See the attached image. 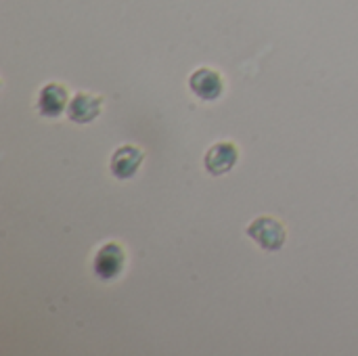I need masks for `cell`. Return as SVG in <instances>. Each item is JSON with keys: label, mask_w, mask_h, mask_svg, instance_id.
I'll return each instance as SVG.
<instances>
[{"label": "cell", "mask_w": 358, "mask_h": 356, "mask_svg": "<svg viewBox=\"0 0 358 356\" xmlns=\"http://www.w3.org/2000/svg\"><path fill=\"white\" fill-rule=\"evenodd\" d=\"M189 86L191 90L203 99V101H214L222 94V76L210 67H201V69H195L189 78Z\"/></svg>", "instance_id": "obj_4"}, {"label": "cell", "mask_w": 358, "mask_h": 356, "mask_svg": "<svg viewBox=\"0 0 358 356\" xmlns=\"http://www.w3.org/2000/svg\"><path fill=\"white\" fill-rule=\"evenodd\" d=\"M237 147L233 143H216L208 149L206 157H203V166L212 176H222L227 174L235 164H237Z\"/></svg>", "instance_id": "obj_2"}, {"label": "cell", "mask_w": 358, "mask_h": 356, "mask_svg": "<svg viewBox=\"0 0 358 356\" xmlns=\"http://www.w3.org/2000/svg\"><path fill=\"white\" fill-rule=\"evenodd\" d=\"M248 235L266 252H277L283 248L285 239H287V233H285V227L275 220V218H256L250 227H248Z\"/></svg>", "instance_id": "obj_1"}, {"label": "cell", "mask_w": 358, "mask_h": 356, "mask_svg": "<svg viewBox=\"0 0 358 356\" xmlns=\"http://www.w3.org/2000/svg\"><path fill=\"white\" fill-rule=\"evenodd\" d=\"M124 269V250L117 243H107L96 252L94 258V275L103 281L115 279Z\"/></svg>", "instance_id": "obj_3"}, {"label": "cell", "mask_w": 358, "mask_h": 356, "mask_svg": "<svg viewBox=\"0 0 358 356\" xmlns=\"http://www.w3.org/2000/svg\"><path fill=\"white\" fill-rule=\"evenodd\" d=\"M67 105V90L61 84H46L38 97V109L42 115L57 118Z\"/></svg>", "instance_id": "obj_7"}, {"label": "cell", "mask_w": 358, "mask_h": 356, "mask_svg": "<svg viewBox=\"0 0 358 356\" xmlns=\"http://www.w3.org/2000/svg\"><path fill=\"white\" fill-rule=\"evenodd\" d=\"M143 157H145V155H143V151H141L138 147L126 145V147L117 149V151L113 153V157H111V174H113L115 178H122V180L130 178V176L136 174V170L141 168Z\"/></svg>", "instance_id": "obj_5"}, {"label": "cell", "mask_w": 358, "mask_h": 356, "mask_svg": "<svg viewBox=\"0 0 358 356\" xmlns=\"http://www.w3.org/2000/svg\"><path fill=\"white\" fill-rule=\"evenodd\" d=\"M101 105H103V99L86 94V92H78L67 105V115L78 124H88L99 115Z\"/></svg>", "instance_id": "obj_6"}]
</instances>
